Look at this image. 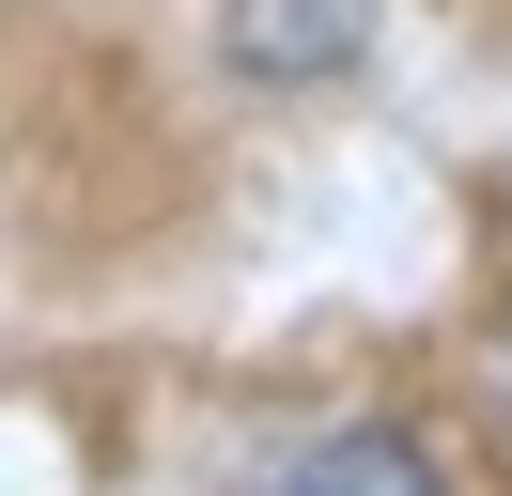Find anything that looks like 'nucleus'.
Returning <instances> with one entry per match:
<instances>
[{"label": "nucleus", "instance_id": "1", "mask_svg": "<svg viewBox=\"0 0 512 496\" xmlns=\"http://www.w3.org/2000/svg\"><path fill=\"white\" fill-rule=\"evenodd\" d=\"M264 496H450V450L404 434V419H342V434H311Z\"/></svg>", "mask_w": 512, "mask_h": 496}, {"label": "nucleus", "instance_id": "3", "mask_svg": "<svg viewBox=\"0 0 512 496\" xmlns=\"http://www.w3.org/2000/svg\"><path fill=\"white\" fill-rule=\"evenodd\" d=\"M497 372H512V357H497Z\"/></svg>", "mask_w": 512, "mask_h": 496}, {"label": "nucleus", "instance_id": "2", "mask_svg": "<svg viewBox=\"0 0 512 496\" xmlns=\"http://www.w3.org/2000/svg\"><path fill=\"white\" fill-rule=\"evenodd\" d=\"M373 0H233V62L249 78H342Z\"/></svg>", "mask_w": 512, "mask_h": 496}]
</instances>
